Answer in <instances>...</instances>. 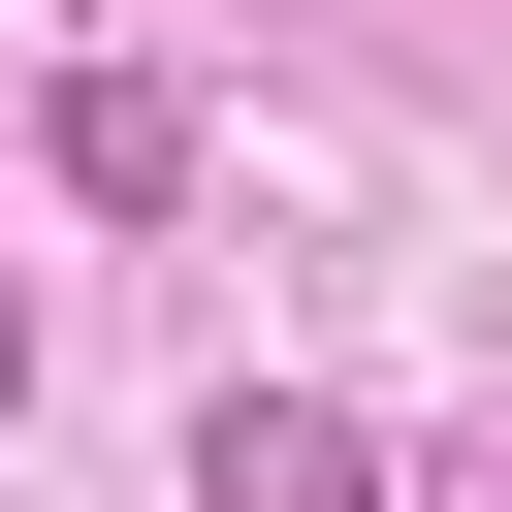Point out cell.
<instances>
[{"label":"cell","instance_id":"2","mask_svg":"<svg viewBox=\"0 0 512 512\" xmlns=\"http://www.w3.org/2000/svg\"><path fill=\"white\" fill-rule=\"evenodd\" d=\"M0 416H32V288H0Z\"/></svg>","mask_w":512,"mask_h":512},{"label":"cell","instance_id":"1","mask_svg":"<svg viewBox=\"0 0 512 512\" xmlns=\"http://www.w3.org/2000/svg\"><path fill=\"white\" fill-rule=\"evenodd\" d=\"M192 512H384V416L352 384H224L192 416Z\"/></svg>","mask_w":512,"mask_h":512}]
</instances>
